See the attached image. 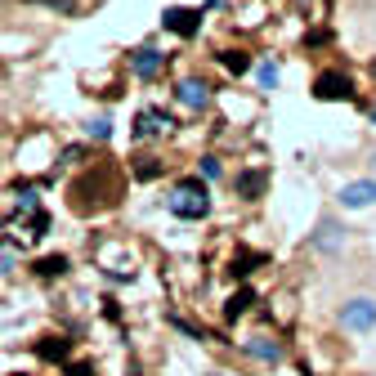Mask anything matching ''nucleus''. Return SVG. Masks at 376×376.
Returning a JSON list of instances; mask_svg holds the SVG:
<instances>
[{
    "mask_svg": "<svg viewBox=\"0 0 376 376\" xmlns=\"http://www.w3.org/2000/svg\"><path fill=\"white\" fill-rule=\"evenodd\" d=\"M171 211L179 215V220H202V215L211 211V197H206V184H202V179H184V184H175Z\"/></svg>",
    "mask_w": 376,
    "mask_h": 376,
    "instance_id": "obj_1",
    "label": "nucleus"
},
{
    "mask_svg": "<svg viewBox=\"0 0 376 376\" xmlns=\"http://www.w3.org/2000/svg\"><path fill=\"white\" fill-rule=\"evenodd\" d=\"M341 327H345V332H372V327H376V300H372V296H354V300H345V309H341Z\"/></svg>",
    "mask_w": 376,
    "mask_h": 376,
    "instance_id": "obj_2",
    "label": "nucleus"
},
{
    "mask_svg": "<svg viewBox=\"0 0 376 376\" xmlns=\"http://www.w3.org/2000/svg\"><path fill=\"white\" fill-rule=\"evenodd\" d=\"M372 202H376V179H349V184L341 188V206L345 211H368Z\"/></svg>",
    "mask_w": 376,
    "mask_h": 376,
    "instance_id": "obj_3",
    "label": "nucleus"
},
{
    "mask_svg": "<svg viewBox=\"0 0 376 376\" xmlns=\"http://www.w3.org/2000/svg\"><path fill=\"white\" fill-rule=\"evenodd\" d=\"M341 247H345V228L336 224V220H323V224H318V233H313V251L332 256V251H341Z\"/></svg>",
    "mask_w": 376,
    "mask_h": 376,
    "instance_id": "obj_4",
    "label": "nucleus"
},
{
    "mask_svg": "<svg viewBox=\"0 0 376 376\" xmlns=\"http://www.w3.org/2000/svg\"><path fill=\"white\" fill-rule=\"evenodd\" d=\"M313 94H318V99H349V77H341V72H323Z\"/></svg>",
    "mask_w": 376,
    "mask_h": 376,
    "instance_id": "obj_5",
    "label": "nucleus"
},
{
    "mask_svg": "<svg viewBox=\"0 0 376 376\" xmlns=\"http://www.w3.org/2000/svg\"><path fill=\"white\" fill-rule=\"evenodd\" d=\"M233 188H238V197H260L264 193V171H242L238 179H233Z\"/></svg>",
    "mask_w": 376,
    "mask_h": 376,
    "instance_id": "obj_6",
    "label": "nucleus"
},
{
    "mask_svg": "<svg viewBox=\"0 0 376 376\" xmlns=\"http://www.w3.org/2000/svg\"><path fill=\"white\" fill-rule=\"evenodd\" d=\"M179 103L184 108H206L211 103V90H206L202 81H184V86H179Z\"/></svg>",
    "mask_w": 376,
    "mask_h": 376,
    "instance_id": "obj_7",
    "label": "nucleus"
},
{
    "mask_svg": "<svg viewBox=\"0 0 376 376\" xmlns=\"http://www.w3.org/2000/svg\"><path fill=\"white\" fill-rule=\"evenodd\" d=\"M247 354L260 358V363H278L283 358V345L278 341H264V336H256V341H247Z\"/></svg>",
    "mask_w": 376,
    "mask_h": 376,
    "instance_id": "obj_8",
    "label": "nucleus"
},
{
    "mask_svg": "<svg viewBox=\"0 0 376 376\" xmlns=\"http://www.w3.org/2000/svg\"><path fill=\"white\" fill-rule=\"evenodd\" d=\"M130 67H135V77H153V72L162 67V54H157V50H139Z\"/></svg>",
    "mask_w": 376,
    "mask_h": 376,
    "instance_id": "obj_9",
    "label": "nucleus"
},
{
    "mask_svg": "<svg viewBox=\"0 0 376 376\" xmlns=\"http://www.w3.org/2000/svg\"><path fill=\"white\" fill-rule=\"evenodd\" d=\"M251 305H256V296H251V291H238V296L224 305V318H238V313H247Z\"/></svg>",
    "mask_w": 376,
    "mask_h": 376,
    "instance_id": "obj_10",
    "label": "nucleus"
},
{
    "mask_svg": "<svg viewBox=\"0 0 376 376\" xmlns=\"http://www.w3.org/2000/svg\"><path fill=\"white\" fill-rule=\"evenodd\" d=\"M162 121L171 126V117H162V112H143L139 126H135V135H157V130H162Z\"/></svg>",
    "mask_w": 376,
    "mask_h": 376,
    "instance_id": "obj_11",
    "label": "nucleus"
},
{
    "mask_svg": "<svg viewBox=\"0 0 376 376\" xmlns=\"http://www.w3.org/2000/svg\"><path fill=\"white\" fill-rule=\"evenodd\" d=\"M193 18H197V14H188V9H171V14H166V27H175V32H193Z\"/></svg>",
    "mask_w": 376,
    "mask_h": 376,
    "instance_id": "obj_12",
    "label": "nucleus"
},
{
    "mask_svg": "<svg viewBox=\"0 0 376 376\" xmlns=\"http://www.w3.org/2000/svg\"><path fill=\"white\" fill-rule=\"evenodd\" d=\"M63 269H67V260H63V256H50V260L36 264V273H41V278H54V273H63Z\"/></svg>",
    "mask_w": 376,
    "mask_h": 376,
    "instance_id": "obj_13",
    "label": "nucleus"
},
{
    "mask_svg": "<svg viewBox=\"0 0 376 376\" xmlns=\"http://www.w3.org/2000/svg\"><path fill=\"white\" fill-rule=\"evenodd\" d=\"M224 67H228V72H247V67H251V58L242 54V50H228V54H224Z\"/></svg>",
    "mask_w": 376,
    "mask_h": 376,
    "instance_id": "obj_14",
    "label": "nucleus"
},
{
    "mask_svg": "<svg viewBox=\"0 0 376 376\" xmlns=\"http://www.w3.org/2000/svg\"><path fill=\"white\" fill-rule=\"evenodd\" d=\"M260 86H269V90L278 86V67H273V63H264V67H260Z\"/></svg>",
    "mask_w": 376,
    "mask_h": 376,
    "instance_id": "obj_15",
    "label": "nucleus"
},
{
    "mask_svg": "<svg viewBox=\"0 0 376 376\" xmlns=\"http://www.w3.org/2000/svg\"><path fill=\"white\" fill-rule=\"evenodd\" d=\"M90 135H94V139H108V135H112V126L99 117V121H90Z\"/></svg>",
    "mask_w": 376,
    "mask_h": 376,
    "instance_id": "obj_16",
    "label": "nucleus"
},
{
    "mask_svg": "<svg viewBox=\"0 0 376 376\" xmlns=\"http://www.w3.org/2000/svg\"><path fill=\"white\" fill-rule=\"evenodd\" d=\"M202 175H206V179H215V175H220V166H215V157H206V162H202Z\"/></svg>",
    "mask_w": 376,
    "mask_h": 376,
    "instance_id": "obj_17",
    "label": "nucleus"
},
{
    "mask_svg": "<svg viewBox=\"0 0 376 376\" xmlns=\"http://www.w3.org/2000/svg\"><path fill=\"white\" fill-rule=\"evenodd\" d=\"M9 269V256H0V273H5Z\"/></svg>",
    "mask_w": 376,
    "mask_h": 376,
    "instance_id": "obj_18",
    "label": "nucleus"
},
{
    "mask_svg": "<svg viewBox=\"0 0 376 376\" xmlns=\"http://www.w3.org/2000/svg\"><path fill=\"white\" fill-rule=\"evenodd\" d=\"M372 117H376V108H372Z\"/></svg>",
    "mask_w": 376,
    "mask_h": 376,
    "instance_id": "obj_19",
    "label": "nucleus"
}]
</instances>
